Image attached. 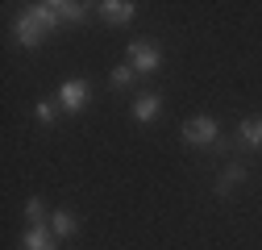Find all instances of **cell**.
<instances>
[{
	"label": "cell",
	"mask_w": 262,
	"mask_h": 250,
	"mask_svg": "<svg viewBox=\"0 0 262 250\" xmlns=\"http://www.w3.org/2000/svg\"><path fill=\"white\" fill-rule=\"evenodd\" d=\"M54 25H58V5H54V0L34 5V9H25V13L17 17V42H21L25 50H34V46H42V38L50 34Z\"/></svg>",
	"instance_id": "cell-1"
},
{
	"label": "cell",
	"mask_w": 262,
	"mask_h": 250,
	"mask_svg": "<svg viewBox=\"0 0 262 250\" xmlns=\"http://www.w3.org/2000/svg\"><path fill=\"white\" fill-rule=\"evenodd\" d=\"M183 138H187L191 146H212V142L221 138V125H216L212 117H191V121H183Z\"/></svg>",
	"instance_id": "cell-2"
},
{
	"label": "cell",
	"mask_w": 262,
	"mask_h": 250,
	"mask_svg": "<svg viewBox=\"0 0 262 250\" xmlns=\"http://www.w3.org/2000/svg\"><path fill=\"white\" fill-rule=\"evenodd\" d=\"M129 58H134V71H138V75L162 67V50L150 46V42H129Z\"/></svg>",
	"instance_id": "cell-3"
},
{
	"label": "cell",
	"mask_w": 262,
	"mask_h": 250,
	"mask_svg": "<svg viewBox=\"0 0 262 250\" xmlns=\"http://www.w3.org/2000/svg\"><path fill=\"white\" fill-rule=\"evenodd\" d=\"M83 105H88V84L83 79H67L58 88V109L62 113H79Z\"/></svg>",
	"instance_id": "cell-4"
},
{
	"label": "cell",
	"mask_w": 262,
	"mask_h": 250,
	"mask_svg": "<svg viewBox=\"0 0 262 250\" xmlns=\"http://www.w3.org/2000/svg\"><path fill=\"white\" fill-rule=\"evenodd\" d=\"M21 250H58V238L46 225H29L25 238H21Z\"/></svg>",
	"instance_id": "cell-5"
},
{
	"label": "cell",
	"mask_w": 262,
	"mask_h": 250,
	"mask_svg": "<svg viewBox=\"0 0 262 250\" xmlns=\"http://www.w3.org/2000/svg\"><path fill=\"white\" fill-rule=\"evenodd\" d=\"M134 13H138V5H129V0H104V5H100V17L108 25H129Z\"/></svg>",
	"instance_id": "cell-6"
},
{
	"label": "cell",
	"mask_w": 262,
	"mask_h": 250,
	"mask_svg": "<svg viewBox=\"0 0 262 250\" xmlns=\"http://www.w3.org/2000/svg\"><path fill=\"white\" fill-rule=\"evenodd\" d=\"M158 113H162V100L154 96V92H146V96H138V100H134V121L150 125V121H154Z\"/></svg>",
	"instance_id": "cell-7"
},
{
	"label": "cell",
	"mask_w": 262,
	"mask_h": 250,
	"mask_svg": "<svg viewBox=\"0 0 262 250\" xmlns=\"http://www.w3.org/2000/svg\"><path fill=\"white\" fill-rule=\"evenodd\" d=\"M50 230H54V238H58V242H62V238H71V234H75V230H79V221H75V217H71V213H67V209H58V213H54V217H50Z\"/></svg>",
	"instance_id": "cell-8"
},
{
	"label": "cell",
	"mask_w": 262,
	"mask_h": 250,
	"mask_svg": "<svg viewBox=\"0 0 262 250\" xmlns=\"http://www.w3.org/2000/svg\"><path fill=\"white\" fill-rule=\"evenodd\" d=\"M242 142L246 146H262V117H250V121H242Z\"/></svg>",
	"instance_id": "cell-9"
},
{
	"label": "cell",
	"mask_w": 262,
	"mask_h": 250,
	"mask_svg": "<svg viewBox=\"0 0 262 250\" xmlns=\"http://www.w3.org/2000/svg\"><path fill=\"white\" fill-rule=\"evenodd\" d=\"M242 179H246V167H229V171L221 175V183H216V192H221V196H229V192H233V187H237Z\"/></svg>",
	"instance_id": "cell-10"
},
{
	"label": "cell",
	"mask_w": 262,
	"mask_h": 250,
	"mask_svg": "<svg viewBox=\"0 0 262 250\" xmlns=\"http://www.w3.org/2000/svg\"><path fill=\"white\" fill-rule=\"evenodd\" d=\"M134 79H138V71H134V62H129V67L121 62V67H113V75H108V84H113V88H129Z\"/></svg>",
	"instance_id": "cell-11"
},
{
	"label": "cell",
	"mask_w": 262,
	"mask_h": 250,
	"mask_svg": "<svg viewBox=\"0 0 262 250\" xmlns=\"http://www.w3.org/2000/svg\"><path fill=\"white\" fill-rule=\"evenodd\" d=\"M58 21H83V5H75V0H58Z\"/></svg>",
	"instance_id": "cell-12"
},
{
	"label": "cell",
	"mask_w": 262,
	"mask_h": 250,
	"mask_svg": "<svg viewBox=\"0 0 262 250\" xmlns=\"http://www.w3.org/2000/svg\"><path fill=\"white\" fill-rule=\"evenodd\" d=\"M34 117H38L42 125H50V121L58 117V105H54V100H38V109H34Z\"/></svg>",
	"instance_id": "cell-13"
},
{
	"label": "cell",
	"mask_w": 262,
	"mask_h": 250,
	"mask_svg": "<svg viewBox=\"0 0 262 250\" xmlns=\"http://www.w3.org/2000/svg\"><path fill=\"white\" fill-rule=\"evenodd\" d=\"M25 217H29V225H42V200H25Z\"/></svg>",
	"instance_id": "cell-14"
}]
</instances>
